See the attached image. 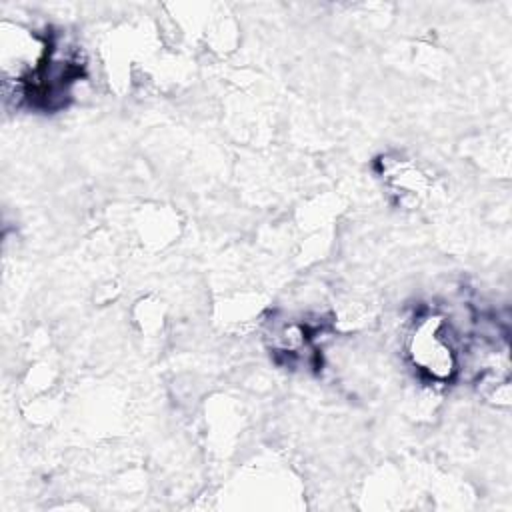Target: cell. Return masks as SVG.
I'll return each mask as SVG.
<instances>
[{"label": "cell", "instance_id": "obj_1", "mask_svg": "<svg viewBox=\"0 0 512 512\" xmlns=\"http://www.w3.org/2000/svg\"><path fill=\"white\" fill-rule=\"evenodd\" d=\"M410 362L434 382H448L460 370L456 332L440 314L418 318L408 338Z\"/></svg>", "mask_w": 512, "mask_h": 512}]
</instances>
